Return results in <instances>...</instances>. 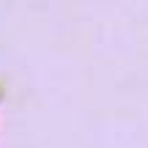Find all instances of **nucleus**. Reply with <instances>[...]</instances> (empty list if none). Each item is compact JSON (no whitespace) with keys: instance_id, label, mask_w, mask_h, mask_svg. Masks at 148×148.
Returning <instances> with one entry per match:
<instances>
[]
</instances>
